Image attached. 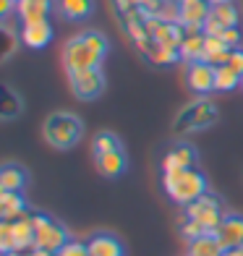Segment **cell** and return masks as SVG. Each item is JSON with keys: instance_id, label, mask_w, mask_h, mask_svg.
Wrapping results in <instances>:
<instances>
[{"instance_id": "15", "label": "cell", "mask_w": 243, "mask_h": 256, "mask_svg": "<svg viewBox=\"0 0 243 256\" xmlns=\"http://www.w3.org/2000/svg\"><path fill=\"white\" fill-rule=\"evenodd\" d=\"M89 256H126L123 243L112 236V232H94L86 240Z\"/></svg>"}, {"instance_id": "38", "label": "cell", "mask_w": 243, "mask_h": 256, "mask_svg": "<svg viewBox=\"0 0 243 256\" xmlns=\"http://www.w3.org/2000/svg\"><path fill=\"white\" fill-rule=\"evenodd\" d=\"M3 256H26V254H21V251H10V254H3Z\"/></svg>"}, {"instance_id": "31", "label": "cell", "mask_w": 243, "mask_h": 256, "mask_svg": "<svg viewBox=\"0 0 243 256\" xmlns=\"http://www.w3.org/2000/svg\"><path fill=\"white\" fill-rule=\"evenodd\" d=\"M217 37L222 40L228 48L236 50V48H240V42H243V32H240V26H230V29H222V32L217 34Z\"/></svg>"}, {"instance_id": "5", "label": "cell", "mask_w": 243, "mask_h": 256, "mask_svg": "<svg viewBox=\"0 0 243 256\" xmlns=\"http://www.w3.org/2000/svg\"><path fill=\"white\" fill-rule=\"evenodd\" d=\"M32 220H34V230H37V240H34V248L58 254L68 240H71V238H68V230H66L60 222H55L50 214L34 212Z\"/></svg>"}, {"instance_id": "22", "label": "cell", "mask_w": 243, "mask_h": 256, "mask_svg": "<svg viewBox=\"0 0 243 256\" xmlns=\"http://www.w3.org/2000/svg\"><path fill=\"white\" fill-rule=\"evenodd\" d=\"M24 112V100H21V94H16L14 86H3V100H0V120L8 123L18 118V115Z\"/></svg>"}, {"instance_id": "24", "label": "cell", "mask_w": 243, "mask_h": 256, "mask_svg": "<svg viewBox=\"0 0 243 256\" xmlns=\"http://www.w3.org/2000/svg\"><path fill=\"white\" fill-rule=\"evenodd\" d=\"M222 254H225V246L220 243L214 232H206V236L188 243V256H222Z\"/></svg>"}, {"instance_id": "4", "label": "cell", "mask_w": 243, "mask_h": 256, "mask_svg": "<svg viewBox=\"0 0 243 256\" xmlns=\"http://www.w3.org/2000/svg\"><path fill=\"white\" fill-rule=\"evenodd\" d=\"M220 120V108L212 102V100H194L191 104H186L180 112L176 123H172V131L178 136L183 134H196V131H206L210 126H214Z\"/></svg>"}, {"instance_id": "6", "label": "cell", "mask_w": 243, "mask_h": 256, "mask_svg": "<svg viewBox=\"0 0 243 256\" xmlns=\"http://www.w3.org/2000/svg\"><path fill=\"white\" fill-rule=\"evenodd\" d=\"M225 204H222V199H220L217 194H210L206 191L204 196H199L194 204H188L186 206V217L188 220H196L199 225H204L210 232H214L217 230V225L225 220Z\"/></svg>"}, {"instance_id": "18", "label": "cell", "mask_w": 243, "mask_h": 256, "mask_svg": "<svg viewBox=\"0 0 243 256\" xmlns=\"http://www.w3.org/2000/svg\"><path fill=\"white\" fill-rule=\"evenodd\" d=\"M97 172L105 178H120L126 168H128V160H126V149H115V152H108L102 157H94Z\"/></svg>"}, {"instance_id": "7", "label": "cell", "mask_w": 243, "mask_h": 256, "mask_svg": "<svg viewBox=\"0 0 243 256\" xmlns=\"http://www.w3.org/2000/svg\"><path fill=\"white\" fill-rule=\"evenodd\" d=\"M68 84H71V92L76 100L92 102L105 92V71L102 68H89V71L68 74Z\"/></svg>"}, {"instance_id": "11", "label": "cell", "mask_w": 243, "mask_h": 256, "mask_svg": "<svg viewBox=\"0 0 243 256\" xmlns=\"http://www.w3.org/2000/svg\"><path fill=\"white\" fill-rule=\"evenodd\" d=\"M196 162H199V152H196V146L188 144V142H180L176 146L168 149V154L162 157V172H176V170H191L196 168Z\"/></svg>"}, {"instance_id": "12", "label": "cell", "mask_w": 243, "mask_h": 256, "mask_svg": "<svg viewBox=\"0 0 243 256\" xmlns=\"http://www.w3.org/2000/svg\"><path fill=\"white\" fill-rule=\"evenodd\" d=\"M21 42L32 50H42L52 42V24L48 18L42 21H29V24L21 26Z\"/></svg>"}, {"instance_id": "9", "label": "cell", "mask_w": 243, "mask_h": 256, "mask_svg": "<svg viewBox=\"0 0 243 256\" xmlns=\"http://www.w3.org/2000/svg\"><path fill=\"white\" fill-rule=\"evenodd\" d=\"M212 14V3L210 0H188V3H180L178 10V24L186 26L188 34L194 32H204V24Z\"/></svg>"}, {"instance_id": "21", "label": "cell", "mask_w": 243, "mask_h": 256, "mask_svg": "<svg viewBox=\"0 0 243 256\" xmlns=\"http://www.w3.org/2000/svg\"><path fill=\"white\" fill-rule=\"evenodd\" d=\"M50 8H52V0H18L16 14H18V18L24 21V24H29V21L48 18Z\"/></svg>"}, {"instance_id": "30", "label": "cell", "mask_w": 243, "mask_h": 256, "mask_svg": "<svg viewBox=\"0 0 243 256\" xmlns=\"http://www.w3.org/2000/svg\"><path fill=\"white\" fill-rule=\"evenodd\" d=\"M0 251H3V254L16 251V243H14V228H10V222H6V220H0Z\"/></svg>"}, {"instance_id": "14", "label": "cell", "mask_w": 243, "mask_h": 256, "mask_svg": "<svg viewBox=\"0 0 243 256\" xmlns=\"http://www.w3.org/2000/svg\"><path fill=\"white\" fill-rule=\"evenodd\" d=\"M138 52H142L149 63H154V66H172V63L180 60V50L178 48H168V44L154 42V40L138 44Z\"/></svg>"}, {"instance_id": "40", "label": "cell", "mask_w": 243, "mask_h": 256, "mask_svg": "<svg viewBox=\"0 0 243 256\" xmlns=\"http://www.w3.org/2000/svg\"><path fill=\"white\" fill-rule=\"evenodd\" d=\"M178 3H188V0H178Z\"/></svg>"}, {"instance_id": "20", "label": "cell", "mask_w": 243, "mask_h": 256, "mask_svg": "<svg viewBox=\"0 0 243 256\" xmlns=\"http://www.w3.org/2000/svg\"><path fill=\"white\" fill-rule=\"evenodd\" d=\"M55 8L66 21H86L92 14H94L97 3L94 0H58Z\"/></svg>"}, {"instance_id": "25", "label": "cell", "mask_w": 243, "mask_h": 256, "mask_svg": "<svg viewBox=\"0 0 243 256\" xmlns=\"http://www.w3.org/2000/svg\"><path fill=\"white\" fill-rule=\"evenodd\" d=\"M204 32H194V34H186V40L180 42V60H186V63H196V60H202L204 58Z\"/></svg>"}, {"instance_id": "10", "label": "cell", "mask_w": 243, "mask_h": 256, "mask_svg": "<svg viewBox=\"0 0 243 256\" xmlns=\"http://www.w3.org/2000/svg\"><path fill=\"white\" fill-rule=\"evenodd\" d=\"M214 78H217V68L206 60H196V63H188L186 68V84L191 92L196 94H210L214 92Z\"/></svg>"}, {"instance_id": "1", "label": "cell", "mask_w": 243, "mask_h": 256, "mask_svg": "<svg viewBox=\"0 0 243 256\" xmlns=\"http://www.w3.org/2000/svg\"><path fill=\"white\" fill-rule=\"evenodd\" d=\"M110 50V42L102 32L89 29L71 37L63 48V66L68 74L89 71V68H102V60Z\"/></svg>"}, {"instance_id": "3", "label": "cell", "mask_w": 243, "mask_h": 256, "mask_svg": "<svg viewBox=\"0 0 243 256\" xmlns=\"http://www.w3.org/2000/svg\"><path fill=\"white\" fill-rule=\"evenodd\" d=\"M42 134H44V142L52 149L68 152V149H74L81 142V136H84V120H81L76 112L60 110V112H52L50 118L44 120Z\"/></svg>"}, {"instance_id": "27", "label": "cell", "mask_w": 243, "mask_h": 256, "mask_svg": "<svg viewBox=\"0 0 243 256\" xmlns=\"http://www.w3.org/2000/svg\"><path fill=\"white\" fill-rule=\"evenodd\" d=\"M243 76L236 74L230 66H217V78H214V92H233L240 86Z\"/></svg>"}, {"instance_id": "19", "label": "cell", "mask_w": 243, "mask_h": 256, "mask_svg": "<svg viewBox=\"0 0 243 256\" xmlns=\"http://www.w3.org/2000/svg\"><path fill=\"white\" fill-rule=\"evenodd\" d=\"M29 186V172L16 165V162H6L3 168H0V191H21Z\"/></svg>"}, {"instance_id": "13", "label": "cell", "mask_w": 243, "mask_h": 256, "mask_svg": "<svg viewBox=\"0 0 243 256\" xmlns=\"http://www.w3.org/2000/svg\"><path fill=\"white\" fill-rule=\"evenodd\" d=\"M214 236L220 243L228 248H240L243 246V214H225V220L217 225Z\"/></svg>"}, {"instance_id": "33", "label": "cell", "mask_w": 243, "mask_h": 256, "mask_svg": "<svg viewBox=\"0 0 243 256\" xmlns=\"http://www.w3.org/2000/svg\"><path fill=\"white\" fill-rule=\"evenodd\" d=\"M225 66H230L236 74H240V76H243V48H236L233 52H230V60H228Z\"/></svg>"}, {"instance_id": "34", "label": "cell", "mask_w": 243, "mask_h": 256, "mask_svg": "<svg viewBox=\"0 0 243 256\" xmlns=\"http://www.w3.org/2000/svg\"><path fill=\"white\" fill-rule=\"evenodd\" d=\"M16 3H18V0H0V16L8 18L10 10H16Z\"/></svg>"}, {"instance_id": "23", "label": "cell", "mask_w": 243, "mask_h": 256, "mask_svg": "<svg viewBox=\"0 0 243 256\" xmlns=\"http://www.w3.org/2000/svg\"><path fill=\"white\" fill-rule=\"evenodd\" d=\"M204 37H206V34H204ZM230 52H233V48H228V44L220 40V37H206V42H204V58H202V60L212 63L217 68V66H225L230 60Z\"/></svg>"}, {"instance_id": "39", "label": "cell", "mask_w": 243, "mask_h": 256, "mask_svg": "<svg viewBox=\"0 0 243 256\" xmlns=\"http://www.w3.org/2000/svg\"><path fill=\"white\" fill-rule=\"evenodd\" d=\"M212 6H220V3H230V0H210Z\"/></svg>"}, {"instance_id": "17", "label": "cell", "mask_w": 243, "mask_h": 256, "mask_svg": "<svg viewBox=\"0 0 243 256\" xmlns=\"http://www.w3.org/2000/svg\"><path fill=\"white\" fill-rule=\"evenodd\" d=\"M26 199L21 191H0V220L6 222H14V220L29 214L26 212Z\"/></svg>"}, {"instance_id": "16", "label": "cell", "mask_w": 243, "mask_h": 256, "mask_svg": "<svg viewBox=\"0 0 243 256\" xmlns=\"http://www.w3.org/2000/svg\"><path fill=\"white\" fill-rule=\"evenodd\" d=\"M14 228V243H16V251L21 254H29L34 251V240H37V230H34V220L32 214H24L10 222Z\"/></svg>"}, {"instance_id": "28", "label": "cell", "mask_w": 243, "mask_h": 256, "mask_svg": "<svg viewBox=\"0 0 243 256\" xmlns=\"http://www.w3.org/2000/svg\"><path fill=\"white\" fill-rule=\"evenodd\" d=\"M0 40H3V52H0V60L8 63L10 58H14L16 48H18V42H21V34H16L14 29H10V24L6 21L3 26H0Z\"/></svg>"}, {"instance_id": "8", "label": "cell", "mask_w": 243, "mask_h": 256, "mask_svg": "<svg viewBox=\"0 0 243 256\" xmlns=\"http://www.w3.org/2000/svg\"><path fill=\"white\" fill-rule=\"evenodd\" d=\"M230 26H240V10L238 6L230 0V3H220V6H212V14L204 24V34L206 37H217L222 29H230Z\"/></svg>"}, {"instance_id": "35", "label": "cell", "mask_w": 243, "mask_h": 256, "mask_svg": "<svg viewBox=\"0 0 243 256\" xmlns=\"http://www.w3.org/2000/svg\"><path fill=\"white\" fill-rule=\"evenodd\" d=\"M26 256H58V254H52V251H40V248H34V251H29Z\"/></svg>"}, {"instance_id": "32", "label": "cell", "mask_w": 243, "mask_h": 256, "mask_svg": "<svg viewBox=\"0 0 243 256\" xmlns=\"http://www.w3.org/2000/svg\"><path fill=\"white\" fill-rule=\"evenodd\" d=\"M58 256H89V248H86V243H81V240H68L66 246L58 251Z\"/></svg>"}, {"instance_id": "41", "label": "cell", "mask_w": 243, "mask_h": 256, "mask_svg": "<svg viewBox=\"0 0 243 256\" xmlns=\"http://www.w3.org/2000/svg\"><path fill=\"white\" fill-rule=\"evenodd\" d=\"M240 86H243V81H240Z\"/></svg>"}, {"instance_id": "26", "label": "cell", "mask_w": 243, "mask_h": 256, "mask_svg": "<svg viewBox=\"0 0 243 256\" xmlns=\"http://www.w3.org/2000/svg\"><path fill=\"white\" fill-rule=\"evenodd\" d=\"M115 149H123V142L112 131H100L92 138V157H102L108 152H115Z\"/></svg>"}, {"instance_id": "37", "label": "cell", "mask_w": 243, "mask_h": 256, "mask_svg": "<svg viewBox=\"0 0 243 256\" xmlns=\"http://www.w3.org/2000/svg\"><path fill=\"white\" fill-rule=\"evenodd\" d=\"M149 3H154V0H136V6H149Z\"/></svg>"}, {"instance_id": "29", "label": "cell", "mask_w": 243, "mask_h": 256, "mask_svg": "<svg viewBox=\"0 0 243 256\" xmlns=\"http://www.w3.org/2000/svg\"><path fill=\"white\" fill-rule=\"evenodd\" d=\"M206 232H210V230H206L204 225H199V222H196V220H183V222H180V236H183V240H186V243H191V240H196V238H202V236H206Z\"/></svg>"}, {"instance_id": "2", "label": "cell", "mask_w": 243, "mask_h": 256, "mask_svg": "<svg viewBox=\"0 0 243 256\" xmlns=\"http://www.w3.org/2000/svg\"><path fill=\"white\" fill-rule=\"evenodd\" d=\"M162 191L168 194L170 202L188 206L210 191V183H206V176L199 168L176 170V172H162Z\"/></svg>"}, {"instance_id": "36", "label": "cell", "mask_w": 243, "mask_h": 256, "mask_svg": "<svg viewBox=\"0 0 243 256\" xmlns=\"http://www.w3.org/2000/svg\"><path fill=\"white\" fill-rule=\"evenodd\" d=\"M222 256H243V246H240V248H228Z\"/></svg>"}]
</instances>
